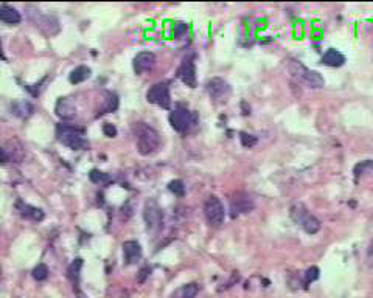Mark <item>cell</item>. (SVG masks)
Wrapping results in <instances>:
<instances>
[{
	"label": "cell",
	"instance_id": "8992f818",
	"mask_svg": "<svg viewBox=\"0 0 373 298\" xmlns=\"http://www.w3.org/2000/svg\"><path fill=\"white\" fill-rule=\"evenodd\" d=\"M289 214H291V219L296 224H299L308 235H314L321 230V222H319V219H316L302 204L292 205Z\"/></svg>",
	"mask_w": 373,
	"mask_h": 298
},
{
	"label": "cell",
	"instance_id": "5b68a950",
	"mask_svg": "<svg viewBox=\"0 0 373 298\" xmlns=\"http://www.w3.org/2000/svg\"><path fill=\"white\" fill-rule=\"evenodd\" d=\"M168 120L171 127L179 134L190 132L198 124V117L183 106H177L174 111H171Z\"/></svg>",
	"mask_w": 373,
	"mask_h": 298
},
{
	"label": "cell",
	"instance_id": "1f68e13d",
	"mask_svg": "<svg viewBox=\"0 0 373 298\" xmlns=\"http://www.w3.org/2000/svg\"><path fill=\"white\" fill-rule=\"evenodd\" d=\"M149 274H151V267H143L142 270H140V272H139V275H137V283H145L146 281V278L149 277Z\"/></svg>",
	"mask_w": 373,
	"mask_h": 298
},
{
	"label": "cell",
	"instance_id": "83f0119b",
	"mask_svg": "<svg viewBox=\"0 0 373 298\" xmlns=\"http://www.w3.org/2000/svg\"><path fill=\"white\" fill-rule=\"evenodd\" d=\"M168 189L177 197H182L185 194V186H183V182L182 180H171L168 183Z\"/></svg>",
	"mask_w": 373,
	"mask_h": 298
},
{
	"label": "cell",
	"instance_id": "6da1fadb",
	"mask_svg": "<svg viewBox=\"0 0 373 298\" xmlns=\"http://www.w3.org/2000/svg\"><path fill=\"white\" fill-rule=\"evenodd\" d=\"M132 132L136 135V145L139 154L151 155L161 148V135H159V132L152 126L139 121L132 126Z\"/></svg>",
	"mask_w": 373,
	"mask_h": 298
},
{
	"label": "cell",
	"instance_id": "f546056e",
	"mask_svg": "<svg viewBox=\"0 0 373 298\" xmlns=\"http://www.w3.org/2000/svg\"><path fill=\"white\" fill-rule=\"evenodd\" d=\"M319 278V269L316 266L309 267L305 272V284H311L313 281H316Z\"/></svg>",
	"mask_w": 373,
	"mask_h": 298
},
{
	"label": "cell",
	"instance_id": "d6a6232c",
	"mask_svg": "<svg viewBox=\"0 0 373 298\" xmlns=\"http://www.w3.org/2000/svg\"><path fill=\"white\" fill-rule=\"evenodd\" d=\"M186 28H189V26H186L185 23H176L174 25V38H182L186 33Z\"/></svg>",
	"mask_w": 373,
	"mask_h": 298
},
{
	"label": "cell",
	"instance_id": "4fadbf2b",
	"mask_svg": "<svg viewBox=\"0 0 373 298\" xmlns=\"http://www.w3.org/2000/svg\"><path fill=\"white\" fill-rule=\"evenodd\" d=\"M154 65H156V55L151 51L139 53V55L134 58V61H132V67H134V72L137 75L151 72L154 69Z\"/></svg>",
	"mask_w": 373,
	"mask_h": 298
},
{
	"label": "cell",
	"instance_id": "2e32d148",
	"mask_svg": "<svg viewBox=\"0 0 373 298\" xmlns=\"http://www.w3.org/2000/svg\"><path fill=\"white\" fill-rule=\"evenodd\" d=\"M16 210L19 211V214L22 216L23 219H28V221H33V222H41L45 218V214H44V211L41 208L28 205V204H25L22 201H17Z\"/></svg>",
	"mask_w": 373,
	"mask_h": 298
},
{
	"label": "cell",
	"instance_id": "277c9868",
	"mask_svg": "<svg viewBox=\"0 0 373 298\" xmlns=\"http://www.w3.org/2000/svg\"><path fill=\"white\" fill-rule=\"evenodd\" d=\"M26 11H28L30 22L47 36H56L61 31V23L55 14H42L35 8H26Z\"/></svg>",
	"mask_w": 373,
	"mask_h": 298
},
{
	"label": "cell",
	"instance_id": "484cf974",
	"mask_svg": "<svg viewBox=\"0 0 373 298\" xmlns=\"http://www.w3.org/2000/svg\"><path fill=\"white\" fill-rule=\"evenodd\" d=\"M370 171H373V161L371 160H364V161H361V163H358L353 168V174H355L356 179H359L361 176H364V174H367Z\"/></svg>",
	"mask_w": 373,
	"mask_h": 298
},
{
	"label": "cell",
	"instance_id": "9c48e42d",
	"mask_svg": "<svg viewBox=\"0 0 373 298\" xmlns=\"http://www.w3.org/2000/svg\"><path fill=\"white\" fill-rule=\"evenodd\" d=\"M205 89H207L208 96L215 101H226V98L232 92L227 81H224L223 78H218V76L210 78L205 83Z\"/></svg>",
	"mask_w": 373,
	"mask_h": 298
},
{
	"label": "cell",
	"instance_id": "9a60e30c",
	"mask_svg": "<svg viewBox=\"0 0 373 298\" xmlns=\"http://www.w3.org/2000/svg\"><path fill=\"white\" fill-rule=\"evenodd\" d=\"M55 112L61 120H72L76 115V106L75 101L69 96L59 98L55 106Z\"/></svg>",
	"mask_w": 373,
	"mask_h": 298
},
{
	"label": "cell",
	"instance_id": "5bb4252c",
	"mask_svg": "<svg viewBox=\"0 0 373 298\" xmlns=\"http://www.w3.org/2000/svg\"><path fill=\"white\" fill-rule=\"evenodd\" d=\"M23 158V149L17 140H8L2 146V163H8V161H20Z\"/></svg>",
	"mask_w": 373,
	"mask_h": 298
},
{
	"label": "cell",
	"instance_id": "ffe728a7",
	"mask_svg": "<svg viewBox=\"0 0 373 298\" xmlns=\"http://www.w3.org/2000/svg\"><path fill=\"white\" fill-rule=\"evenodd\" d=\"M118 107V96L114 92H104V100H103V106L100 107V111L97 114V117H101L104 114L114 112Z\"/></svg>",
	"mask_w": 373,
	"mask_h": 298
},
{
	"label": "cell",
	"instance_id": "7402d4cb",
	"mask_svg": "<svg viewBox=\"0 0 373 298\" xmlns=\"http://www.w3.org/2000/svg\"><path fill=\"white\" fill-rule=\"evenodd\" d=\"M199 293V286L196 283H190V284H183L179 289H176L170 298H195Z\"/></svg>",
	"mask_w": 373,
	"mask_h": 298
},
{
	"label": "cell",
	"instance_id": "ac0fdd59",
	"mask_svg": "<svg viewBox=\"0 0 373 298\" xmlns=\"http://www.w3.org/2000/svg\"><path fill=\"white\" fill-rule=\"evenodd\" d=\"M81 267H83V259H81V258L73 259L72 264H70L69 269H67V278L72 281L75 293H76L79 298H84L83 292L79 290V277H81Z\"/></svg>",
	"mask_w": 373,
	"mask_h": 298
},
{
	"label": "cell",
	"instance_id": "d4e9b609",
	"mask_svg": "<svg viewBox=\"0 0 373 298\" xmlns=\"http://www.w3.org/2000/svg\"><path fill=\"white\" fill-rule=\"evenodd\" d=\"M89 179H90V182H94L97 185H109V183H112V177L109 174L100 171V170H92L89 173Z\"/></svg>",
	"mask_w": 373,
	"mask_h": 298
},
{
	"label": "cell",
	"instance_id": "ba28073f",
	"mask_svg": "<svg viewBox=\"0 0 373 298\" xmlns=\"http://www.w3.org/2000/svg\"><path fill=\"white\" fill-rule=\"evenodd\" d=\"M146 100L151 104H156L162 109H170L171 106V96H170V87L167 83H157L149 87L146 92Z\"/></svg>",
	"mask_w": 373,
	"mask_h": 298
},
{
	"label": "cell",
	"instance_id": "30bf717a",
	"mask_svg": "<svg viewBox=\"0 0 373 298\" xmlns=\"http://www.w3.org/2000/svg\"><path fill=\"white\" fill-rule=\"evenodd\" d=\"M143 219L146 222V227L149 230H157L162 227V221H164V213L162 208L157 205L156 201H148L145 204V210H143Z\"/></svg>",
	"mask_w": 373,
	"mask_h": 298
},
{
	"label": "cell",
	"instance_id": "603a6c76",
	"mask_svg": "<svg viewBox=\"0 0 373 298\" xmlns=\"http://www.w3.org/2000/svg\"><path fill=\"white\" fill-rule=\"evenodd\" d=\"M0 20L5 23H10V25H16V23H20L22 17H20V13H17L14 8L8 5H2L0 7Z\"/></svg>",
	"mask_w": 373,
	"mask_h": 298
},
{
	"label": "cell",
	"instance_id": "8fae6325",
	"mask_svg": "<svg viewBox=\"0 0 373 298\" xmlns=\"http://www.w3.org/2000/svg\"><path fill=\"white\" fill-rule=\"evenodd\" d=\"M177 78L186 87H192V89L196 87V65H195L193 56L183 58V61L180 62L177 69Z\"/></svg>",
	"mask_w": 373,
	"mask_h": 298
},
{
	"label": "cell",
	"instance_id": "44dd1931",
	"mask_svg": "<svg viewBox=\"0 0 373 298\" xmlns=\"http://www.w3.org/2000/svg\"><path fill=\"white\" fill-rule=\"evenodd\" d=\"M322 64H325L328 67H342L345 64V56L342 55L340 51H337L334 48H330L322 56Z\"/></svg>",
	"mask_w": 373,
	"mask_h": 298
},
{
	"label": "cell",
	"instance_id": "7c38bea8",
	"mask_svg": "<svg viewBox=\"0 0 373 298\" xmlns=\"http://www.w3.org/2000/svg\"><path fill=\"white\" fill-rule=\"evenodd\" d=\"M254 201L251 196L244 194V193H236L232 199H230V218L235 219L238 216L251 213L254 210Z\"/></svg>",
	"mask_w": 373,
	"mask_h": 298
},
{
	"label": "cell",
	"instance_id": "d6986e66",
	"mask_svg": "<svg viewBox=\"0 0 373 298\" xmlns=\"http://www.w3.org/2000/svg\"><path fill=\"white\" fill-rule=\"evenodd\" d=\"M10 111H11V114L14 117L25 120V118H28L33 114V104L30 101H25V100H22V101H13L10 104Z\"/></svg>",
	"mask_w": 373,
	"mask_h": 298
},
{
	"label": "cell",
	"instance_id": "836d02e7",
	"mask_svg": "<svg viewBox=\"0 0 373 298\" xmlns=\"http://www.w3.org/2000/svg\"><path fill=\"white\" fill-rule=\"evenodd\" d=\"M367 264L373 269V246L368 249V253H367Z\"/></svg>",
	"mask_w": 373,
	"mask_h": 298
},
{
	"label": "cell",
	"instance_id": "52a82bcc",
	"mask_svg": "<svg viewBox=\"0 0 373 298\" xmlns=\"http://www.w3.org/2000/svg\"><path fill=\"white\" fill-rule=\"evenodd\" d=\"M204 213H205L207 222H208L211 227H220L221 224H224V219H226V210H224L223 202H221L216 196H210V197L205 201Z\"/></svg>",
	"mask_w": 373,
	"mask_h": 298
},
{
	"label": "cell",
	"instance_id": "4316f807",
	"mask_svg": "<svg viewBox=\"0 0 373 298\" xmlns=\"http://www.w3.org/2000/svg\"><path fill=\"white\" fill-rule=\"evenodd\" d=\"M32 275H33V278H35L36 281H44V280L48 278V267H47L45 264L41 262V264H38V266L33 269Z\"/></svg>",
	"mask_w": 373,
	"mask_h": 298
},
{
	"label": "cell",
	"instance_id": "4dcf8cb0",
	"mask_svg": "<svg viewBox=\"0 0 373 298\" xmlns=\"http://www.w3.org/2000/svg\"><path fill=\"white\" fill-rule=\"evenodd\" d=\"M103 132H104V135H106V137H115V135H117V127L114 126V124H109V123H106L104 126H103Z\"/></svg>",
	"mask_w": 373,
	"mask_h": 298
},
{
	"label": "cell",
	"instance_id": "3957f363",
	"mask_svg": "<svg viewBox=\"0 0 373 298\" xmlns=\"http://www.w3.org/2000/svg\"><path fill=\"white\" fill-rule=\"evenodd\" d=\"M56 137L58 142L67 146L69 149L79 151L87 146V142L84 139V129L76 127L73 124H58L56 126Z\"/></svg>",
	"mask_w": 373,
	"mask_h": 298
},
{
	"label": "cell",
	"instance_id": "f1b7e54d",
	"mask_svg": "<svg viewBox=\"0 0 373 298\" xmlns=\"http://www.w3.org/2000/svg\"><path fill=\"white\" fill-rule=\"evenodd\" d=\"M239 140H241V145L244 148H254L258 142V139L255 135H251L247 132H239Z\"/></svg>",
	"mask_w": 373,
	"mask_h": 298
},
{
	"label": "cell",
	"instance_id": "e0dca14e",
	"mask_svg": "<svg viewBox=\"0 0 373 298\" xmlns=\"http://www.w3.org/2000/svg\"><path fill=\"white\" fill-rule=\"evenodd\" d=\"M123 259L126 264H136L142 259V246L137 241L123 242Z\"/></svg>",
	"mask_w": 373,
	"mask_h": 298
},
{
	"label": "cell",
	"instance_id": "7a4b0ae2",
	"mask_svg": "<svg viewBox=\"0 0 373 298\" xmlns=\"http://www.w3.org/2000/svg\"><path fill=\"white\" fill-rule=\"evenodd\" d=\"M288 70L292 78L297 79L299 83L308 86L309 89H322L325 86V79L322 78V75L319 72L308 69L300 61H291L288 65Z\"/></svg>",
	"mask_w": 373,
	"mask_h": 298
},
{
	"label": "cell",
	"instance_id": "cb8c5ba5",
	"mask_svg": "<svg viewBox=\"0 0 373 298\" xmlns=\"http://www.w3.org/2000/svg\"><path fill=\"white\" fill-rule=\"evenodd\" d=\"M90 73H92V70L87 65H79L75 70H72V73L69 75V79H70L72 84H81L86 79L90 78Z\"/></svg>",
	"mask_w": 373,
	"mask_h": 298
}]
</instances>
